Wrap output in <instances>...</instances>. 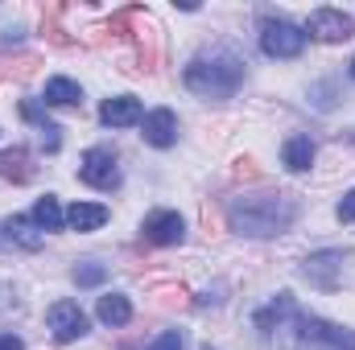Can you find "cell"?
Instances as JSON below:
<instances>
[{
	"mask_svg": "<svg viewBox=\"0 0 355 350\" xmlns=\"http://www.w3.org/2000/svg\"><path fill=\"white\" fill-rule=\"evenodd\" d=\"M42 231H62V223H67V210L58 206V198L54 194H46V198H37L33 202V214H29Z\"/></svg>",
	"mask_w": 355,
	"mask_h": 350,
	"instance_id": "16",
	"label": "cell"
},
{
	"mask_svg": "<svg viewBox=\"0 0 355 350\" xmlns=\"http://www.w3.org/2000/svg\"><path fill=\"white\" fill-rule=\"evenodd\" d=\"M0 177H4V181H29V177H33V157H29L25 149L0 153Z\"/></svg>",
	"mask_w": 355,
	"mask_h": 350,
	"instance_id": "17",
	"label": "cell"
},
{
	"mask_svg": "<svg viewBox=\"0 0 355 350\" xmlns=\"http://www.w3.org/2000/svg\"><path fill=\"white\" fill-rule=\"evenodd\" d=\"M293 198L289 194H240L227 202V223L240 235L268 239V235H285L293 227Z\"/></svg>",
	"mask_w": 355,
	"mask_h": 350,
	"instance_id": "1",
	"label": "cell"
},
{
	"mask_svg": "<svg viewBox=\"0 0 355 350\" xmlns=\"http://www.w3.org/2000/svg\"><path fill=\"white\" fill-rule=\"evenodd\" d=\"M302 33H310V37H318V42H347L355 33V21L343 8H314V12L306 17V29H302Z\"/></svg>",
	"mask_w": 355,
	"mask_h": 350,
	"instance_id": "6",
	"label": "cell"
},
{
	"mask_svg": "<svg viewBox=\"0 0 355 350\" xmlns=\"http://www.w3.org/2000/svg\"><path fill=\"white\" fill-rule=\"evenodd\" d=\"M37 66H42V62H37L33 54H21L17 66H12V75H17V79H29V75H37Z\"/></svg>",
	"mask_w": 355,
	"mask_h": 350,
	"instance_id": "24",
	"label": "cell"
},
{
	"mask_svg": "<svg viewBox=\"0 0 355 350\" xmlns=\"http://www.w3.org/2000/svg\"><path fill=\"white\" fill-rule=\"evenodd\" d=\"M141 231H145L149 243L174 248V243H182V235H186V223H182L178 210H153V214H145V227Z\"/></svg>",
	"mask_w": 355,
	"mask_h": 350,
	"instance_id": "8",
	"label": "cell"
},
{
	"mask_svg": "<svg viewBox=\"0 0 355 350\" xmlns=\"http://www.w3.org/2000/svg\"><path fill=\"white\" fill-rule=\"evenodd\" d=\"M272 334H277V342H293V350H355L352 330L331 326L322 317H306L302 309H293Z\"/></svg>",
	"mask_w": 355,
	"mask_h": 350,
	"instance_id": "3",
	"label": "cell"
},
{
	"mask_svg": "<svg viewBox=\"0 0 355 350\" xmlns=\"http://www.w3.org/2000/svg\"><path fill=\"white\" fill-rule=\"evenodd\" d=\"M352 79H355V62H352Z\"/></svg>",
	"mask_w": 355,
	"mask_h": 350,
	"instance_id": "28",
	"label": "cell"
},
{
	"mask_svg": "<svg viewBox=\"0 0 355 350\" xmlns=\"http://www.w3.org/2000/svg\"><path fill=\"white\" fill-rule=\"evenodd\" d=\"M153 297H157V309H186V305H190V301H186L190 293H186L182 284H166V288H157Z\"/></svg>",
	"mask_w": 355,
	"mask_h": 350,
	"instance_id": "20",
	"label": "cell"
},
{
	"mask_svg": "<svg viewBox=\"0 0 355 350\" xmlns=\"http://www.w3.org/2000/svg\"><path fill=\"white\" fill-rule=\"evenodd\" d=\"M99 120H103L107 128H128V124H141L145 111H141V99H137V95H116V99H107V103L99 107Z\"/></svg>",
	"mask_w": 355,
	"mask_h": 350,
	"instance_id": "11",
	"label": "cell"
},
{
	"mask_svg": "<svg viewBox=\"0 0 355 350\" xmlns=\"http://www.w3.org/2000/svg\"><path fill=\"white\" fill-rule=\"evenodd\" d=\"M232 177H236V181H257V177H261V169H257V161H252V157H244V161H236Z\"/></svg>",
	"mask_w": 355,
	"mask_h": 350,
	"instance_id": "23",
	"label": "cell"
},
{
	"mask_svg": "<svg viewBox=\"0 0 355 350\" xmlns=\"http://www.w3.org/2000/svg\"><path fill=\"white\" fill-rule=\"evenodd\" d=\"M343 264H347V252H314V256H306V264H302V276L314 288L335 293L339 280H343Z\"/></svg>",
	"mask_w": 355,
	"mask_h": 350,
	"instance_id": "5",
	"label": "cell"
},
{
	"mask_svg": "<svg viewBox=\"0 0 355 350\" xmlns=\"http://www.w3.org/2000/svg\"><path fill=\"white\" fill-rule=\"evenodd\" d=\"M107 272H103V264H79L75 268V284H83V288H91V284H99Z\"/></svg>",
	"mask_w": 355,
	"mask_h": 350,
	"instance_id": "21",
	"label": "cell"
},
{
	"mask_svg": "<svg viewBox=\"0 0 355 350\" xmlns=\"http://www.w3.org/2000/svg\"><path fill=\"white\" fill-rule=\"evenodd\" d=\"M0 350H25V342L17 334H0Z\"/></svg>",
	"mask_w": 355,
	"mask_h": 350,
	"instance_id": "27",
	"label": "cell"
},
{
	"mask_svg": "<svg viewBox=\"0 0 355 350\" xmlns=\"http://www.w3.org/2000/svg\"><path fill=\"white\" fill-rule=\"evenodd\" d=\"M95 317H99L103 326H128V322H132V305H128L124 293H103L99 305H95Z\"/></svg>",
	"mask_w": 355,
	"mask_h": 350,
	"instance_id": "14",
	"label": "cell"
},
{
	"mask_svg": "<svg viewBox=\"0 0 355 350\" xmlns=\"http://www.w3.org/2000/svg\"><path fill=\"white\" fill-rule=\"evenodd\" d=\"M4 235L12 239V243H21L25 252H37L42 243H46V235H42V227L29 219V214H8V223H4Z\"/></svg>",
	"mask_w": 355,
	"mask_h": 350,
	"instance_id": "12",
	"label": "cell"
},
{
	"mask_svg": "<svg viewBox=\"0 0 355 350\" xmlns=\"http://www.w3.org/2000/svg\"><path fill=\"white\" fill-rule=\"evenodd\" d=\"M182 79L202 99H232L236 87L244 83V58L232 50H211V54H198Z\"/></svg>",
	"mask_w": 355,
	"mask_h": 350,
	"instance_id": "2",
	"label": "cell"
},
{
	"mask_svg": "<svg viewBox=\"0 0 355 350\" xmlns=\"http://www.w3.org/2000/svg\"><path fill=\"white\" fill-rule=\"evenodd\" d=\"M145 350H182V334L178 330H166V334H157Z\"/></svg>",
	"mask_w": 355,
	"mask_h": 350,
	"instance_id": "22",
	"label": "cell"
},
{
	"mask_svg": "<svg viewBox=\"0 0 355 350\" xmlns=\"http://www.w3.org/2000/svg\"><path fill=\"white\" fill-rule=\"evenodd\" d=\"M335 214H339V223H355V190L343 194V202H339V210H335Z\"/></svg>",
	"mask_w": 355,
	"mask_h": 350,
	"instance_id": "25",
	"label": "cell"
},
{
	"mask_svg": "<svg viewBox=\"0 0 355 350\" xmlns=\"http://www.w3.org/2000/svg\"><path fill=\"white\" fill-rule=\"evenodd\" d=\"M141 136H145V145H153V149H170L178 140V116L170 107L149 111V116L141 120Z\"/></svg>",
	"mask_w": 355,
	"mask_h": 350,
	"instance_id": "10",
	"label": "cell"
},
{
	"mask_svg": "<svg viewBox=\"0 0 355 350\" xmlns=\"http://www.w3.org/2000/svg\"><path fill=\"white\" fill-rule=\"evenodd\" d=\"M79 177L95 185V190H116L120 185V165H116V153L112 149H87V157H83V165H79Z\"/></svg>",
	"mask_w": 355,
	"mask_h": 350,
	"instance_id": "7",
	"label": "cell"
},
{
	"mask_svg": "<svg viewBox=\"0 0 355 350\" xmlns=\"http://www.w3.org/2000/svg\"><path fill=\"white\" fill-rule=\"evenodd\" d=\"M261 50H265L268 58H297L306 50V33L297 25L281 21V17H268L265 25H261Z\"/></svg>",
	"mask_w": 355,
	"mask_h": 350,
	"instance_id": "4",
	"label": "cell"
},
{
	"mask_svg": "<svg viewBox=\"0 0 355 350\" xmlns=\"http://www.w3.org/2000/svg\"><path fill=\"white\" fill-rule=\"evenodd\" d=\"M103 223H107V206H99V202H75L67 210V227L71 231H99Z\"/></svg>",
	"mask_w": 355,
	"mask_h": 350,
	"instance_id": "15",
	"label": "cell"
},
{
	"mask_svg": "<svg viewBox=\"0 0 355 350\" xmlns=\"http://www.w3.org/2000/svg\"><path fill=\"white\" fill-rule=\"evenodd\" d=\"M46 103L50 107H75V103H83V91H79V83L75 79H50L46 83Z\"/></svg>",
	"mask_w": 355,
	"mask_h": 350,
	"instance_id": "18",
	"label": "cell"
},
{
	"mask_svg": "<svg viewBox=\"0 0 355 350\" xmlns=\"http://www.w3.org/2000/svg\"><path fill=\"white\" fill-rule=\"evenodd\" d=\"M50 330L58 342H75L87 334V313L75 301H58V305H50Z\"/></svg>",
	"mask_w": 355,
	"mask_h": 350,
	"instance_id": "9",
	"label": "cell"
},
{
	"mask_svg": "<svg viewBox=\"0 0 355 350\" xmlns=\"http://www.w3.org/2000/svg\"><path fill=\"white\" fill-rule=\"evenodd\" d=\"M21 116H25V120H33V124H42V128H50V124H46V111H42L37 103H29V99L21 103Z\"/></svg>",
	"mask_w": 355,
	"mask_h": 350,
	"instance_id": "26",
	"label": "cell"
},
{
	"mask_svg": "<svg viewBox=\"0 0 355 350\" xmlns=\"http://www.w3.org/2000/svg\"><path fill=\"white\" fill-rule=\"evenodd\" d=\"M58 17H62V8H58V4H50V8H46V17H42V33H46V37H50L54 46H67L71 37L62 33V25H58Z\"/></svg>",
	"mask_w": 355,
	"mask_h": 350,
	"instance_id": "19",
	"label": "cell"
},
{
	"mask_svg": "<svg viewBox=\"0 0 355 350\" xmlns=\"http://www.w3.org/2000/svg\"><path fill=\"white\" fill-rule=\"evenodd\" d=\"M281 161H285V169L306 174V169L314 165V140H310V136H289V140L281 145Z\"/></svg>",
	"mask_w": 355,
	"mask_h": 350,
	"instance_id": "13",
	"label": "cell"
}]
</instances>
